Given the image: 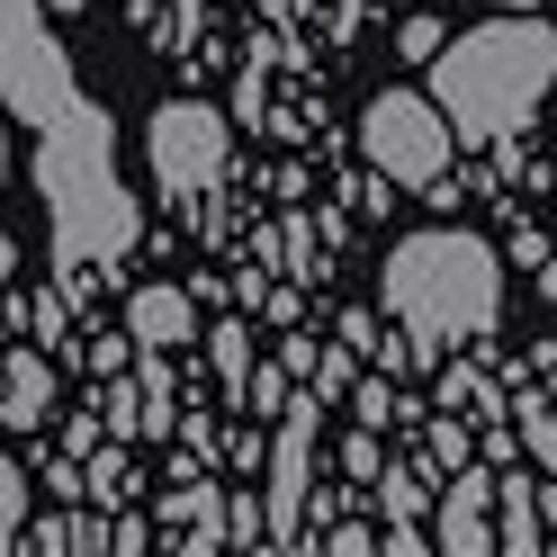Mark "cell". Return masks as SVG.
<instances>
[{"instance_id":"cell-26","label":"cell","mask_w":557,"mask_h":557,"mask_svg":"<svg viewBox=\"0 0 557 557\" xmlns=\"http://www.w3.org/2000/svg\"><path fill=\"white\" fill-rule=\"evenodd\" d=\"M27 548H37V557H63V548H73V521H37V531H27Z\"/></svg>"},{"instance_id":"cell-27","label":"cell","mask_w":557,"mask_h":557,"mask_svg":"<svg viewBox=\"0 0 557 557\" xmlns=\"http://www.w3.org/2000/svg\"><path fill=\"white\" fill-rule=\"evenodd\" d=\"M278 360H288L297 377H315V360H324V342H315V333H297V342H288V351H278Z\"/></svg>"},{"instance_id":"cell-29","label":"cell","mask_w":557,"mask_h":557,"mask_svg":"<svg viewBox=\"0 0 557 557\" xmlns=\"http://www.w3.org/2000/svg\"><path fill=\"white\" fill-rule=\"evenodd\" d=\"M10 261H18V243H10V234H0V270H10Z\"/></svg>"},{"instance_id":"cell-6","label":"cell","mask_w":557,"mask_h":557,"mask_svg":"<svg viewBox=\"0 0 557 557\" xmlns=\"http://www.w3.org/2000/svg\"><path fill=\"white\" fill-rule=\"evenodd\" d=\"M315 413L324 396H288L270 432V548H306V468H315Z\"/></svg>"},{"instance_id":"cell-30","label":"cell","mask_w":557,"mask_h":557,"mask_svg":"<svg viewBox=\"0 0 557 557\" xmlns=\"http://www.w3.org/2000/svg\"><path fill=\"white\" fill-rule=\"evenodd\" d=\"M0 181H10V135H0Z\"/></svg>"},{"instance_id":"cell-12","label":"cell","mask_w":557,"mask_h":557,"mask_svg":"<svg viewBox=\"0 0 557 557\" xmlns=\"http://www.w3.org/2000/svg\"><path fill=\"white\" fill-rule=\"evenodd\" d=\"M512 432H521V459L557 476V413H548V396H521L512 405Z\"/></svg>"},{"instance_id":"cell-11","label":"cell","mask_w":557,"mask_h":557,"mask_svg":"<svg viewBox=\"0 0 557 557\" xmlns=\"http://www.w3.org/2000/svg\"><path fill=\"white\" fill-rule=\"evenodd\" d=\"M171 512H181V557H216L225 548V504H216V485H198V476H181L171 485Z\"/></svg>"},{"instance_id":"cell-2","label":"cell","mask_w":557,"mask_h":557,"mask_svg":"<svg viewBox=\"0 0 557 557\" xmlns=\"http://www.w3.org/2000/svg\"><path fill=\"white\" fill-rule=\"evenodd\" d=\"M548 82H557V37H548L540 10H504V18H485L459 46L432 54V99H441V117L459 126V145L512 135L548 99Z\"/></svg>"},{"instance_id":"cell-8","label":"cell","mask_w":557,"mask_h":557,"mask_svg":"<svg viewBox=\"0 0 557 557\" xmlns=\"http://www.w3.org/2000/svg\"><path fill=\"white\" fill-rule=\"evenodd\" d=\"M126 333H135V342H153V351H189V342H207L198 297H189V288H162V278L126 297Z\"/></svg>"},{"instance_id":"cell-3","label":"cell","mask_w":557,"mask_h":557,"mask_svg":"<svg viewBox=\"0 0 557 557\" xmlns=\"http://www.w3.org/2000/svg\"><path fill=\"white\" fill-rule=\"evenodd\" d=\"M449 145H459V126H449L441 99H423V90H387V99H369V117H360V153H369L377 181H396V189H441Z\"/></svg>"},{"instance_id":"cell-15","label":"cell","mask_w":557,"mask_h":557,"mask_svg":"<svg viewBox=\"0 0 557 557\" xmlns=\"http://www.w3.org/2000/svg\"><path fill=\"white\" fill-rule=\"evenodd\" d=\"M306 387H315L324 405H342V396L360 387V351H351V342H324V360H315V377H306Z\"/></svg>"},{"instance_id":"cell-21","label":"cell","mask_w":557,"mask_h":557,"mask_svg":"<svg viewBox=\"0 0 557 557\" xmlns=\"http://www.w3.org/2000/svg\"><path fill=\"white\" fill-rule=\"evenodd\" d=\"M396 46H405L413 63H432V54L449 46V27H441V18H405V27H396Z\"/></svg>"},{"instance_id":"cell-16","label":"cell","mask_w":557,"mask_h":557,"mask_svg":"<svg viewBox=\"0 0 557 557\" xmlns=\"http://www.w3.org/2000/svg\"><path fill=\"white\" fill-rule=\"evenodd\" d=\"M351 413H360L369 432H387V423H413V405L387 387V377H360V387H351Z\"/></svg>"},{"instance_id":"cell-28","label":"cell","mask_w":557,"mask_h":557,"mask_svg":"<svg viewBox=\"0 0 557 557\" xmlns=\"http://www.w3.org/2000/svg\"><path fill=\"white\" fill-rule=\"evenodd\" d=\"M109 548L135 557V548H153V531H145V521H109Z\"/></svg>"},{"instance_id":"cell-24","label":"cell","mask_w":557,"mask_h":557,"mask_svg":"<svg viewBox=\"0 0 557 557\" xmlns=\"http://www.w3.org/2000/svg\"><path fill=\"white\" fill-rule=\"evenodd\" d=\"M126 360H135V333H99V342H90V369H99V377H117Z\"/></svg>"},{"instance_id":"cell-19","label":"cell","mask_w":557,"mask_h":557,"mask_svg":"<svg viewBox=\"0 0 557 557\" xmlns=\"http://www.w3.org/2000/svg\"><path fill=\"white\" fill-rule=\"evenodd\" d=\"M18 521H27V476H18V459H0V548L18 540Z\"/></svg>"},{"instance_id":"cell-18","label":"cell","mask_w":557,"mask_h":557,"mask_svg":"<svg viewBox=\"0 0 557 557\" xmlns=\"http://www.w3.org/2000/svg\"><path fill=\"white\" fill-rule=\"evenodd\" d=\"M468 449H476V432L459 423V413H432V468H441V476L468 468Z\"/></svg>"},{"instance_id":"cell-13","label":"cell","mask_w":557,"mask_h":557,"mask_svg":"<svg viewBox=\"0 0 557 557\" xmlns=\"http://www.w3.org/2000/svg\"><path fill=\"white\" fill-rule=\"evenodd\" d=\"M99 423H109L117 441H135V432H145V377H109V387H99Z\"/></svg>"},{"instance_id":"cell-7","label":"cell","mask_w":557,"mask_h":557,"mask_svg":"<svg viewBox=\"0 0 557 557\" xmlns=\"http://www.w3.org/2000/svg\"><path fill=\"white\" fill-rule=\"evenodd\" d=\"M432 548L441 557H495L504 531H495V476L485 468H449L441 504H432Z\"/></svg>"},{"instance_id":"cell-9","label":"cell","mask_w":557,"mask_h":557,"mask_svg":"<svg viewBox=\"0 0 557 557\" xmlns=\"http://www.w3.org/2000/svg\"><path fill=\"white\" fill-rule=\"evenodd\" d=\"M495 531H504L495 557H540V548H548V521H540V485H531V468H521V476H495Z\"/></svg>"},{"instance_id":"cell-1","label":"cell","mask_w":557,"mask_h":557,"mask_svg":"<svg viewBox=\"0 0 557 557\" xmlns=\"http://www.w3.org/2000/svg\"><path fill=\"white\" fill-rule=\"evenodd\" d=\"M377 306L413 333V351H449V342H476L495 333L504 315V261L485 234H459V225H432V234H405L387 270H377Z\"/></svg>"},{"instance_id":"cell-14","label":"cell","mask_w":557,"mask_h":557,"mask_svg":"<svg viewBox=\"0 0 557 557\" xmlns=\"http://www.w3.org/2000/svg\"><path fill=\"white\" fill-rule=\"evenodd\" d=\"M441 405H449V413H459V405H468V413H476V423H495V413H504V405H495V387H485V377H476V369H459V360H449V369H441Z\"/></svg>"},{"instance_id":"cell-25","label":"cell","mask_w":557,"mask_h":557,"mask_svg":"<svg viewBox=\"0 0 557 557\" xmlns=\"http://www.w3.org/2000/svg\"><path fill=\"white\" fill-rule=\"evenodd\" d=\"M377 548H387V557H423L432 531H423V521H387V531H377Z\"/></svg>"},{"instance_id":"cell-10","label":"cell","mask_w":557,"mask_h":557,"mask_svg":"<svg viewBox=\"0 0 557 557\" xmlns=\"http://www.w3.org/2000/svg\"><path fill=\"white\" fill-rule=\"evenodd\" d=\"M54 413V369L37 360V351H10V369H0V423H46Z\"/></svg>"},{"instance_id":"cell-22","label":"cell","mask_w":557,"mask_h":557,"mask_svg":"<svg viewBox=\"0 0 557 557\" xmlns=\"http://www.w3.org/2000/svg\"><path fill=\"white\" fill-rule=\"evenodd\" d=\"M288 377H297L288 360H270V369H252V405H261V413H288Z\"/></svg>"},{"instance_id":"cell-20","label":"cell","mask_w":557,"mask_h":557,"mask_svg":"<svg viewBox=\"0 0 557 557\" xmlns=\"http://www.w3.org/2000/svg\"><path fill=\"white\" fill-rule=\"evenodd\" d=\"M306 540H315V548H333V557H369V548H377V531H369V521H333V531H306Z\"/></svg>"},{"instance_id":"cell-17","label":"cell","mask_w":557,"mask_h":557,"mask_svg":"<svg viewBox=\"0 0 557 557\" xmlns=\"http://www.w3.org/2000/svg\"><path fill=\"white\" fill-rule=\"evenodd\" d=\"M207 360H216L225 387H252V351H243V324H216V333H207Z\"/></svg>"},{"instance_id":"cell-31","label":"cell","mask_w":557,"mask_h":557,"mask_svg":"<svg viewBox=\"0 0 557 557\" xmlns=\"http://www.w3.org/2000/svg\"><path fill=\"white\" fill-rule=\"evenodd\" d=\"M495 10H540V0H495Z\"/></svg>"},{"instance_id":"cell-5","label":"cell","mask_w":557,"mask_h":557,"mask_svg":"<svg viewBox=\"0 0 557 557\" xmlns=\"http://www.w3.org/2000/svg\"><path fill=\"white\" fill-rule=\"evenodd\" d=\"M225 153H234V126L216 109H198V99H162V117H153V171H162L171 198L216 189L225 181Z\"/></svg>"},{"instance_id":"cell-4","label":"cell","mask_w":557,"mask_h":557,"mask_svg":"<svg viewBox=\"0 0 557 557\" xmlns=\"http://www.w3.org/2000/svg\"><path fill=\"white\" fill-rule=\"evenodd\" d=\"M0 99L27 126H63L73 117V73L46 37V0H0Z\"/></svg>"},{"instance_id":"cell-23","label":"cell","mask_w":557,"mask_h":557,"mask_svg":"<svg viewBox=\"0 0 557 557\" xmlns=\"http://www.w3.org/2000/svg\"><path fill=\"white\" fill-rule=\"evenodd\" d=\"M342 468H351L360 485H377V468H387V459H377V432H369V423H360L351 441H342Z\"/></svg>"},{"instance_id":"cell-32","label":"cell","mask_w":557,"mask_h":557,"mask_svg":"<svg viewBox=\"0 0 557 557\" xmlns=\"http://www.w3.org/2000/svg\"><path fill=\"white\" fill-rule=\"evenodd\" d=\"M46 10H82V0H46Z\"/></svg>"}]
</instances>
